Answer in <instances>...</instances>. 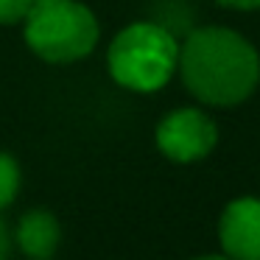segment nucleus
Here are the masks:
<instances>
[{"label":"nucleus","mask_w":260,"mask_h":260,"mask_svg":"<svg viewBox=\"0 0 260 260\" xmlns=\"http://www.w3.org/2000/svg\"><path fill=\"white\" fill-rule=\"evenodd\" d=\"M176 73L193 98L207 107H238L260 84V53L226 25H202L179 45Z\"/></svg>","instance_id":"nucleus-1"},{"label":"nucleus","mask_w":260,"mask_h":260,"mask_svg":"<svg viewBox=\"0 0 260 260\" xmlns=\"http://www.w3.org/2000/svg\"><path fill=\"white\" fill-rule=\"evenodd\" d=\"M179 42L159 23H132L118 31L107 51V70L115 84L132 92H157L174 79Z\"/></svg>","instance_id":"nucleus-2"},{"label":"nucleus","mask_w":260,"mask_h":260,"mask_svg":"<svg viewBox=\"0 0 260 260\" xmlns=\"http://www.w3.org/2000/svg\"><path fill=\"white\" fill-rule=\"evenodd\" d=\"M98 37V17L81 0H40L23 20L25 45L51 64L87 59L95 51Z\"/></svg>","instance_id":"nucleus-3"},{"label":"nucleus","mask_w":260,"mask_h":260,"mask_svg":"<svg viewBox=\"0 0 260 260\" xmlns=\"http://www.w3.org/2000/svg\"><path fill=\"white\" fill-rule=\"evenodd\" d=\"M154 143H157L159 154L168 157L171 162H179V165L199 162L218 143V126L202 109L182 107L168 112L157 123Z\"/></svg>","instance_id":"nucleus-4"},{"label":"nucleus","mask_w":260,"mask_h":260,"mask_svg":"<svg viewBox=\"0 0 260 260\" xmlns=\"http://www.w3.org/2000/svg\"><path fill=\"white\" fill-rule=\"evenodd\" d=\"M221 252L232 260H260V199L238 196L221 210Z\"/></svg>","instance_id":"nucleus-5"},{"label":"nucleus","mask_w":260,"mask_h":260,"mask_svg":"<svg viewBox=\"0 0 260 260\" xmlns=\"http://www.w3.org/2000/svg\"><path fill=\"white\" fill-rule=\"evenodd\" d=\"M14 243L28 260H51L62 241V230L53 213L48 210H28L20 215L14 226Z\"/></svg>","instance_id":"nucleus-6"},{"label":"nucleus","mask_w":260,"mask_h":260,"mask_svg":"<svg viewBox=\"0 0 260 260\" xmlns=\"http://www.w3.org/2000/svg\"><path fill=\"white\" fill-rule=\"evenodd\" d=\"M20 182H23V174H20L17 159L12 154L0 151V210H6L17 199Z\"/></svg>","instance_id":"nucleus-7"},{"label":"nucleus","mask_w":260,"mask_h":260,"mask_svg":"<svg viewBox=\"0 0 260 260\" xmlns=\"http://www.w3.org/2000/svg\"><path fill=\"white\" fill-rule=\"evenodd\" d=\"M40 0H0V25H23Z\"/></svg>","instance_id":"nucleus-8"},{"label":"nucleus","mask_w":260,"mask_h":260,"mask_svg":"<svg viewBox=\"0 0 260 260\" xmlns=\"http://www.w3.org/2000/svg\"><path fill=\"white\" fill-rule=\"evenodd\" d=\"M226 9H235V12H257L260 9V0H215Z\"/></svg>","instance_id":"nucleus-9"},{"label":"nucleus","mask_w":260,"mask_h":260,"mask_svg":"<svg viewBox=\"0 0 260 260\" xmlns=\"http://www.w3.org/2000/svg\"><path fill=\"white\" fill-rule=\"evenodd\" d=\"M12 243H14L12 230H9L6 221L0 218V257H9V252H12Z\"/></svg>","instance_id":"nucleus-10"},{"label":"nucleus","mask_w":260,"mask_h":260,"mask_svg":"<svg viewBox=\"0 0 260 260\" xmlns=\"http://www.w3.org/2000/svg\"><path fill=\"white\" fill-rule=\"evenodd\" d=\"M190 260H232V257H226V254L221 252V254H199V257H190Z\"/></svg>","instance_id":"nucleus-11"},{"label":"nucleus","mask_w":260,"mask_h":260,"mask_svg":"<svg viewBox=\"0 0 260 260\" xmlns=\"http://www.w3.org/2000/svg\"><path fill=\"white\" fill-rule=\"evenodd\" d=\"M0 260H9V257H0Z\"/></svg>","instance_id":"nucleus-12"}]
</instances>
